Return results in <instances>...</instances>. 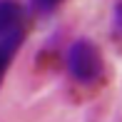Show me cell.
<instances>
[{
	"mask_svg": "<svg viewBox=\"0 0 122 122\" xmlns=\"http://www.w3.org/2000/svg\"><path fill=\"white\" fill-rule=\"evenodd\" d=\"M27 3H30V8L35 13H52L62 0H27Z\"/></svg>",
	"mask_w": 122,
	"mask_h": 122,
	"instance_id": "4",
	"label": "cell"
},
{
	"mask_svg": "<svg viewBox=\"0 0 122 122\" xmlns=\"http://www.w3.org/2000/svg\"><path fill=\"white\" fill-rule=\"evenodd\" d=\"M23 40H25V32H18V35H0V82H3L5 72H8L15 52H18L20 45H23Z\"/></svg>",
	"mask_w": 122,
	"mask_h": 122,
	"instance_id": "3",
	"label": "cell"
},
{
	"mask_svg": "<svg viewBox=\"0 0 122 122\" xmlns=\"http://www.w3.org/2000/svg\"><path fill=\"white\" fill-rule=\"evenodd\" d=\"M65 67H67L70 77L80 85H92L97 82L105 72V62H102V52L92 40L87 37H77L72 45L67 47L65 55Z\"/></svg>",
	"mask_w": 122,
	"mask_h": 122,
	"instance_id": "1",
	"label": "cell"
},
{
	"mask_svg": "<svg viewBox=\"0 0 122 122\" xmlns=\"http://www.w3.org/2000/svg\"><path fill=\"white\" fill-rule=\"evenodd\" d=\"M112 27L117 35H122V0H117L112 8Z\"/></svg>",
	"mask_w": 122,
	"mask_h": 122,
	"instance_id": "5",
	"label": "cell"
},
{
	"mask_svg": "<svg viewBox=\"0 0 122 122\" xmlns=\"http://www.w3.org/2000/svg\"><path fill=\"white\" fill-rule=\"evenodd\" d=\"M25 32V8L20 0H0V35Z\"/></svg>",
	"mask_w": 122,
	"mask_h": 122,
	"instance_id": "2",
	"label": "cell"
}]
</instances>
